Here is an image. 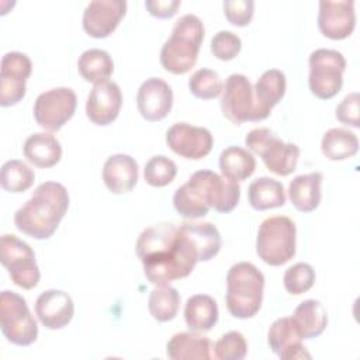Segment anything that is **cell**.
<instances>
[{
    "label": "cell",
    "instance_id": "cell-2",
    "mask_svg": "<svg viewBox=\"0 0 360 360\" xmlns=\"http://www.w3.org/2000/svg\"><path fill=\"white\" fill-rule=\"evenodd\" d=\"M240 186L212 170H197L180 186L173 195L174 210L184 218L197 219L211 208L218 212H231L239 202Z\"/></svg>",
    "mask_w": 360,
    "mask_h": 360
},
{
    "label": "cell",
    "instance_id": "cell-9",
    "mask_svg": "<svg viewBox=\"0 0 360 360\" xmlns=\"http://www.w3.org/2000/svg\"><path fill=\"white\" fill-rule=\"evenodd\" d=\"M308 65V84L315 97L329 100L342 90L343 73L346 69V59L342 52L318 48L311 52Z\"/></svg>",
    "mask_w": 360,
    "mask_h": 360
},
{
    "label": "cell",
    "instance_id": "cell-22",
    "mask_svg": "<svg viewBox=\"0 0 360 360\" xmlns=\"http://www.w3.org/2000/svg\"><path fill=\"white\" fill-rule=\"evenodd\" d=\"M285 75L278 69H269L257 79L253 87V94L260 121L267 118L273 107L281 101L285 94Z\"/></svg>",
    "mask_w": 360,
    "mask_h": 360
},
{
    "label": "cell",
    "instance_id": "cell-31",
    "mask_svg": "<svg viewBox=\"0 0 360 360\" xmlns=\"http://www.w3.org/2000/svg\"><path fill=\"white\" fill-rule=\"evenodd\" d=\"M77 70L86 82L97 84L108 80L114 72V62L107 51L91 48L79 56Z\"/></svg>",
    "mask_w": 360,
    "mask_h": 360
},
{
    "label": "cell",
    "instance_id": "cell-17",
    "mask_svg": "<svg viewBox=\"0 0 360 360\" xmlns=\"http://www.w3.org/2000/svg\"><path fill=\"white\" fill-rule=\"evenodd\" d=\"M122 105L121 89L115 82L105 80L93 86L86 101L87 118L100 127L111 124Z\"/></svg>",
    "mask_w": 360,
    "mask_h": 360
},
{
    "label": "cell",
    "instance_id": "cell-19",
    "mask_svg": "<svg viewBox=\"0 0 360 360\" xmlns=\"http://www.w3.org/2000/svg\"><path fill=\"white\" fill-rule=\"evenodd\" d=\"M75 304L72 297L56 288L41 292L35 301V315L48 329H62L73 318Z\"/></svg>",
    "mask_w": 360,
    "mask_h": 360
},
{
    "label": "cell",
    "instance_id": "cell-14",
    "mask_svg": "<svg viewBox=\"0 0 360 360\" xmlns=\"http://www.w3.org/2000/svg\"><path fill=\"white\" fill-rule=\"evenodd\" d=\"M166 143L179 156L198 160L211 152L214 138L210 129L204 127L176 122L166 131Z\"/></svg>",
    "mask_w": 360,
    "mask_h": 360
},
{
    "label": "cell",
    "instance_id": "cell-39",
    "mask_svg": "<svg viewBox=\"0 0 360 360\" xmlns=\"http://www.w3.org/2000/svg\"><path fill=\"white\" fill-rule=\"evenodd\" d=\"M242 48L240 38L228 30L218 31L211 38V52L219 60H231L233 59Z\"/></svg>",
    "mask_w": 360,
    "mask_h": 360
},
{
    "label": "cell",
    "instance_id": "cell-25",
    "mask_svg": "<svg viewBox=\"0 0 360 360\" xmlns=\"http://www.w3.org/2000/svg\"><path fill=\"white\" fill-rule=\"evenodd\" d=\"M179 229L198 255V262H208L221 250V233L211 222H183Z\"/></svg>",
    "mask_w": 360,
    "mask_h": 360
},
{
    "label": "cell",
    "instance_id": "cell-27",
    "mask_svg": "<svg viewBox=\"0 0 360 360\" xmlns=\"http://www.w3.org/2000/svg\"><path fill=\"white\" fill-rule=\"evenodd\" d=\"M291 319L302 339H314L322 335L328 325V312L318 300H304L294 309Z\"/></svg>",
    "mask_w": 360,
    "mask_h": 360
},
{
    "label": "cell",
    "instance_id": "cell-40",
    "mask_svg": "<svg viewBox=\"0 0 360 360\" xmlns=\"http://www.w3.org/2000/svg\"><path fill=\"white\" fill-rule=\"evenodd\" d=\"M224 14L226 20L236 27H245L252 21L255 1L252 0H228L224 1Z\"/></svg>",
    "mask_w": 360,
    "mask_h": 360
},
{
    "label": "cell",
    "instance_id": "cell-6",
    "mask_svg": "<svg viewBox=\"0 0 360 360\" xmlns=\"http://www.w3.org/2000/svg\"><path fill=\"white\" fill-rule=\"evenodd\" d=\"M295 222L285 215L266 218L256 236V253L270 266H281L295 255Z\"/></svg>",
    "mask_w": 360,
    "mask_h": 360
},
{
    "label": "cell",
    "instance_id": "cell-34",
    "mask_svg": "<svg viewBox=\"0 0 360 360\" xmlns=\"http://www.w3.org/2000/svg\"><path fill=\"white\" fill-rule=\"evenodd\" d=\"M35 180L34 170L22 160L11 159L3 163L0 173L1 187L8 193H24Z\"/></svg>",
    "mask_w": 360,
    "mask_h": 360
},
{
    "label": "cell",
    "instance_id": "cell-15",
    "mask_svg": "<svg viewBox=\"0 0 360 360\" xmlns=\"http://www.w3.org/2000/svg\"><path fill=\"white\" fill-rule=\"evenodd\" d=\"M125 13V0H93L83 11V30L93 38H105L115 31Z\"/></svg>",
    "mask_w": 360,
    "mask_h": 360
},
{
    "label": "cell",
    "instance_id": "cell-35",
    "mask_svg": "<svg viewBox=\"0 0 360 360\" xmlns=\"http://www.w3.org/2000/svg\"><path fill=\"white\" fill-rule=\"evenodd\" d=\"M224 83L218 72L212 69H198L188 79V90L193 96L202 100H212L222 94Z\"/></svg>",
    "mask_w": 360,
    "mask_h": 360
},
{
    "label": "cell",
    "instance_id": "cell-4",
    "mask_svg": "<svg viewBox=\"0 0 360 360\" xmlns=\"http://www.w3.org/2000/svg\"><path fill=\"white\" fill-rule=\"evenodd\" d=\"M204 39V24L188 13L176 20L170 37L160 49V65L173 75H184L195 65Z\"/></svg>",
    "mask_w": 360,
    "mask_h": 360
},
{
    "label": "cell",
    "instance_id": "cell-38",
    "mask_svg": "<svg viewBox=\"0 0 360 360\" xmlns=\"http://www.w3.org/2000/svg\"><path fill=\"white\" fill-rule=\"evenodd\" d=\"M248 353L245 336L238 330L224 333L214 343V356L219 360H242Z\"/></svg>",
    "mask_w": 360,
    "mask_h": 360
},
{
    "label": "cell",
    "instance_id": "cell-12",
    "mask_svg": "<svg viewBox=\"0 0 360 360\" xmlns=\"http://www.w3.org/2000/svg\"><path fill=\"white\" fill-rule=\"evenodd\" d=\"M221 110L235 125H240L246 121H260L253 87L245 75L232 73L226 77L222 89Z\"/></svg>",
    "mask_w": 360,
    "mask_h": 360
},
{
    "label": "cell",
    "instance_id": "cell-8",
    "mask_svg": "<svg viewBox=\"0 0 360 360\" xmlns=\"http://www.w3.org/2000/svg\"><path fill=\"white\" fill-rule=\"evenodd\" d=\"M0 328L3 336L17 346H30L38 338V325L25 298L10 290L0 294Z\"/></svg>",
    "mask_w": 360,
    "mask_h": 360
},
{
    "label": "cell",
    "instance_id": "cell-7",
    "mask_svg": "<svg viewBox=\"0 0 360 360\" xmlns=\"http://www.w3.org/2000/svg\"><path fill=\"white\" fill-rule=\"evenodd\" d=\"M245 145L250 153L260 155L264 166L274 174L288 176L297 167L300 148L284 142L270 128L250 129L245 136Z\"/></svg>",
    "mask_w": 360,
    "mask_h": 360
},
{
    "label": "cell",
    "instance_id": "cell-33",
    "mask_svg": "<svg viewBox=\"0 0 360 360\" xmlns=\"http://www.w3.org/2000/svg\"><path fill=\"white\" fill-rule=\"evenodd\" d=\"M180 307V294L179 291L169 285L155 287L148 298V308L153 319L158 322H167L176 318Z\"/></svg>",
    "mask_w": 360,
    "mask_h": 360
},
{
    "label": "cell",
    "instance_id": "cell-13",
    "mask_svg": "<svg viewBox=\"0 0 360 360\" xmlns=\"http://www.w3.org/2000/svg\"><path fill=\"white\" fill-rule=\"evenodd\" d=\"M32 72L31 59L18 51L6 52L0 63V105L10 107L21 101L27 80Z\"/></svg>",
    "mask_w": 360,
    "mask_h": 360
},
{
    "label": "cell",
    "instance_id": "cell-10",
    "mask_svg": "<svg viewBox=\"0 0 360 360\" xmlns=\"http://www.w3.org/2000/svg\"><path fill=\"white\" fill-rule=\"evenodd\" d=\"M0 260L7 269L11 281L24 288L37 287L41 278L35 253L28 243L13 233H4L0 240Z\"/></svg>",
    "mask_w": 360,
    "mask_h": 360
},
{
    "label": "cell",
    "instance_id": "cell-11",
    "mask_svg": "<svg viewBox=\"0 0 360 360\" xmlns=\"http://www.w3.org/2000/svg\"><path fill=\"white\" fill-rule=\"evenodd\" d=\"M77 105L76 93L70 87H55L41 93L34 103L37 124L49 131H59L75 114Z\"/></svg>",
    "mask_w": 360,
    "mask_h": 360
},
{
    "label": "cell",
    "instance_id": "cell-18",
    "mask_svg": "<svg viewBox=\"0 0 360 360\" xmlns=\"http://www.w3.org/2000/svg\"><path fill=\"white\" fill-rule=\"evenodd\" d=\"M173 90L160 77L146 79L138 89L136 107L146 121H160L170 112Z\"/></svg>",
    "mask_w": 360,
    "mask_h": 360
},
{
    "label": "cell",
    "instance_id": "cell-32",
    "mask_svg": "<svg viewBox=\"0 0 360 360\" xmlns=\"http://www.w3.org/2000/svg\"><path fill=\"white\" fill-rule=\"evenodd\" d=\"M321 150L329 160H345L357 153L359 139L346 128H330L322 136Z\"/></svg>",
    "mask_w": 360,
    "mask_h": 360
},
{
    "label": "cell",
    "instance_id": "cell-29",
    "mask_svg": "<svg viewBox=\"0 0 360 360\" xmlns=\"http://www.w3.org/2000/svg\"><path fill=\"white\" fill-rule=\"evenodd\" d=\"M248 200L252 208L264 211L283 207L285 204L284 186L271 177H259L249 184Z\"/></svg>",
    "mask_w": 360,
    "mask_h": 360
},
{
    "label": "cell",
    "instance_id": "cell-42",
    "mask_svg": "<svg viewBox=\"0 0 360 360\" xmlns=\"http://www.w3.org/2000/svg\"><path fill=\"white\" fill-rule=\"evenodd\" d=\"M180 0H148L145 1V7L150 15L158 18H170L177 13L180 7Z\"/></svg>",
    "mask_w": 360,
    "mask_h": 360
},
{
    "label": "cell",
    "instance_id": "cell-41",
    "mask_svg": "<svg viewBox=\"0 0 360 360\" xmlns=\"http://www.w3.org/2000/svg\"><path fill=\"white\" fill-rule=\"evenodd\" d=\"M335 117L342 124L359 128L360 120H359V93L353 91L349 93L336 107Z\"/></svg>",
    "mask_w": 360,
    "mask_h": 360
},
{
    "label": "cell",
    "instance_id": "cell-5",
    "mask_svg": "<svg viewBox=\"0 0 360 360\" xmlns=\"http://www.w3.org/2000/svg\"><path fill=\"white\" fill-rule=\"evenodd\" d=\"M264 276L250 262L231 266L226 274V308L233 318H253L263 301Z\"/></svg>",
    "mask_w": 360,
    "mask_h": 360
},
{
    "label": "cell",
    "instance_id": "cell-28",
    "mask_svg": "<svg viewBox=\"0 0 360 360\" xmlns=\"http://www.w3.org/2000/svg\"><path fill=\"white\" fill-rule=\"evenodd\" d=\"M217 301L207 294L191 295L184 307V321L193 332H208L218 322Z\"/></svg>",
    "mask_w": 360,
    "mask_h": 360
},
{
    "label": "cell",
    "instance_id": "cell-36",
    "mask_svg": "<svg viewBox=\"0 0 360 360\" xmlns=\"http://www.w3.org/2000/svg\"><path fill=\"white\" fill-rule=\"evenodd\" d=\"M176 174H177L176 163L165 155L152 156L143 167L145 181L152 187L167 186L174 180Z\"/></svg>",
    "mask_w": 360,
    "mask_h": 360
},
{
    "label": "cell",
    "instance_id": "cell-24",
    "mask_svg": "<svg viewBox=\"0 0 360 360\" xmlns=\"http://www.w3.org/2000/svg\"><path fill=\"white\" fill-rule=\"evenodd\" d=\"M24 156L37 167L48 169L55 166L62 158V146L51 132L31 134L22 146Z\"/></svg>",
    "mask_w": 360,
    "mask_h": 360
},
{
    "label": "cell",
    "instance_id": "cell-30",
    "mask_svg": "<svg viewBox=\"0 0 360 360\" xmlns=\"http://www.w3.org/2000/svg\"><path fill=\"white\" fill-rule=\"evenodd\" d=\"M219 169L225 179L239 183L253 174L256 159L248 149L228 146L219 155Z\"/></svg>",
    "mask_w": 360,
    "mask_h": 360
},
{
    "label": "cell",
    "instance_id": "cell-21",
    "mask_svg": "<svg viewBox=\"0 0 360 360\" xmlns=\"http://www.w3.org/2000/svg\"><path fill=\"white\" fill-rule=\"evenodd\" d=\"M103 181L112 194L129 193L138 183V163L125 153L108 156L103 166Z\"/></svg>",
    "mask_w": 360,
    "mask_h": 360
},
{
    "label": "cell",
    "instance_id": "cell-3",
    "mask_svg": "<svg viewBox=\"0 0 360 360\" xmlns=\"http://www.w3.org/2000/svg\"><path fill=\"white\" fill-rule=\"evenodd\" d=\"M68 208V188L58 181H45L15 211L14 225L20 232L34 239H48L58 229Z\"/></svg>",
    "mask_w": 360,
    "mask_h": 360
},
{
    "label": "cell",
    "instance_id": "cell-23",
    "mask_svg": "<svg viewBox=\"0 0 360 360\" xmlns=\"http://www.w3.org/2000/svg\"><path fill=\"white\" fill-rule=\"evenodd\" d=\"M323 176L321 172H311L295 176L288 184V197L291 204L301 212H312L318 208L322 198Z\"/></svg>",
    "mask_w": 360,
    "mask_h": 360
},
{
    "label": "cell",
    "instance_id": "cell-20",
    "mask_svg": "<svg viewBox=\"0 0 360 360\" xmlns=\"http://www.w3.org/2000/svg\"><path fill=\"white\" fill-rule=\"evenodd\" d=\"M302 340L304 339L300 336L291 316L276 319L267 332V343L271 352L283 360L311 359Z\"/></svg>",
    "mask_w": 360,
    "mask_h": 360
},
{
    "label": "cell",
    "instance_id": "cell-26",
    "mask_svg": "<svg viewBox=\"0 0 360 360\" xmlns=\"http://www.w3.org/2000/svg\"><path fill=\"white\" fill-rule=\"evenodd\" d=\"M166 353L172 360H210L211 340L193 330L179 332L169 339Z\"/></svg>",
    "mask_w": 360,
    "mask_h": 360
},
{
    "label": "cell",
    "instance_id": "cell-1",
    "mask_svg": "<svg viewBox=\"0 0 360 360\" xmlns=\"http://www.w3.org/2000/svg\"><path fill=\"white\" fill-rule=\"evenodd\" d=\"M143 274L155 285L187 277L198 262V255L186 235L170 222L145 228L135 245Z\"/></svg>",
    "mask_w": 360,
    "mask_h": 360
},
{
    "label": "cell",
    "instance_id": "cell-37",
    "mask_svg": "<svg viewBox=\"0 0 360 360\" xmlns=\"http://www.w3.org/2000/svg\"><path fill=\"white\" fill-rule=\"evenodd\" d=\"M316 274L309 263H295L290 266L283 276V284L287 292L292 295H301L312 288Z\"/></svg>",
    "mask_w": 360,
    "mask_h": 360
},
{
    "label": "cell",
    "instance_id": "cell-16",
    "mask_svg": "<svg viewBox=\"0 0 360 360\" xmlns=\"http://www.w3.org/2000/svg\"><path fill=\"white\" fill-rule=\"evenodd\" d=\"M356 27L353 0H321L318 13V28L330 39H345Z\"/></svg>",
    "mask_w": 360,
    "mask_h": 360
}]
</instances>
